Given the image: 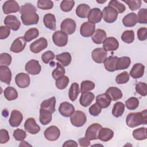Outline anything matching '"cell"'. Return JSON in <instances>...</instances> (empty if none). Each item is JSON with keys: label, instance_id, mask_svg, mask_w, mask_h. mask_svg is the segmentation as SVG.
<instances>
[{"label": "cell", "instance_id": "1", "mask_svg": "<svg viewBox=\"0 0 147 147\" xmlns=\"http://www.w3.org/2000/svg\"><path fill=\"white\" fill-rule=\"evenodd\" d=\"M36 10V8L30 3H26L21 6L20 13L24 25H31L38 24L39 16L37 14Z\"/></svg>", "mask_w": 147, "mask_h": 147}, {"label": "cell", "instance_id": "2", "mask_svg": "<svg viewBox=\"0 0 147 147\" xmlns=\"http://www.w3.org/2000/svg\"><path fill=\"white\" fill-rule=\"evenodd\" d=\"M126 125L130 127H135L147 123V111L144 110L141 112L129 113L126 119Z\"/></svg>", "mask_w": 147, "mask_h": 147}, {"label": "cell", "instance_id": "3", "mask_svg": "<svg viewBox=\"0 0 147 147\" xmlns=\"http://www.w3.org/2000/svg\"><path fill=\"white\" fill-rule=\"evenodd\" d=\"M87 121V117L84 113L77 110L71 116L70 121L71 124L75 127L83 126Z\"/></svg>", "mask_w": 147, "mask_h": 147}, {"label": "cell", "instance_id": "4", "mask_svg": "<svg viewBox=\"0 0 147 147\" xmlns=\"http://www.w3.org/2000/svg\"><path fill=\"white\" fill-rule=\"evenodd\" d=\"M103 18L107 23H113L115 22L118 17V13L113 7L107 6L103 8L102 11Z\"/></svg>", "mask_w": 147, "mask_h": 147}, {"label": "cell", "instance_id": "5", "mask_svg": "<svg viewBox=\"0 0 147 147\" xmlns=\"http://www.w3.org/2000/svg\"><path fill=\"white\" fill-rule=\"evenodd\" d=\"M102 127V125L99 123H94L91 124L87 129L85 133V137L90 141L98 139L99 131Z\"/></svg>", "mask_w": 147, "mask_h": 147}, {"label": "cell", "instance_id": "6", "mask_svg": "<svg viewBox=\"0 0 147 147\" xmlns=\"http://www.w3.org/2000/svg\"><path fill=\"white\" fill-rule=\"evenodd\" d=\"M52 40L56 46L63 47L68 43V35L61 30H57L52 35Z\"/></svg>", "mask_w": 147, "mask_h": 147}, {"label": "cell", "instance_id": "7", "mask_svg": "<svg viewBox=\"0 0 147 147\" xmlns=\"http://www.w3.org/2000/svg\"><path fill=\"white\" fill-rule=\"evenodd\" d=\"M76 24L75 21L71 18H66L64 20L61 25V31L64 32L67 35L73 34L76 30Z\"/></svg>", "mask_w": 147, "mask_h": 147}, {"label": "cell", "instance_id": "8", "mask_svg": "<svg viewBox=\"0 0 147 147\" xmlns=\"http://www.w3.org/2000/svg\"><path fill=\"white\" fill-rule=\"evenodd\" d=\"M25 69L28 74L36 75L40 74L41 71V67L38 60L32 59L26 63Z\"/></svg>", "mask_w": 147, "mask_h": 147}, {"label": "cell", "instance_id": "9", "mask_svg": "<svg viewBox=\"0 0 147 147\" xmlns=\"http://www.w3.org/2000/svg\"><path fill=\"white\" fill-rule=\"evenodd\" d=\"M48 46V42L44 37H41L30 45V50L34 53H38Z\"/></svg>", "mask_w": 147, "mask_h": 147}, {"label": "cell", "instance_id": "10", "mask_svg": "<svg viewBox=\"0 0 147 147\" xmlns=\"http://www.w3.org/2000/svg\"><path fill=\"white\" fill-rule=\"evenodd\" d=\"M45 138L50 141H55L58 140L60 136V129L56 126H51L46 129L44 132Z\"/></svg>", "mask_w": 147, "mask_h": 147}, {"label": "cell", "instance_id": "11", "mask_svg": "<svg viewBox=\"0 0 147 147\" xmlns=\"http://www.w3.org/2000/svg\"><path fill=\"white\" fill-rule=\"evenodd\" d=\"M20 8L18 2L14 0H9L3 4L2 10L5 14L20 11Z\"/></svg>", "mask_w": 147, "mask_h": 147}, {"label": "cell", "instance_id": "12", "mask_svg": "<svg viewBox=\"0 0 147 147\" xmlns=\"http://www.w3.org/2000/svg\"><path fill=\"white\" fill-rule=\"evenodd\" d=\"M24 129L28 133L31 134H37L40 131V127L37 124L34 118H28L25 122Z\"/></svg>", "mask_w": 147, "mask_h": 147}, {"label": "cell", "instance_id": "13", "mask_svg": "<svg viewBox=\"0 0 147 147\" xmlns=\"http://www.w3.org/2000/svg\"><path fill=\"white\" fill-rule=\"evenodd\" d=\"M92 60L96 63H103L107 58V51L102 48L94 49L91 53Z\"/></svg>", "mask_w": 147, "mask_h": 147}, {"label": "cell", "instance_id": "14", "mask_svg": "<svg viewBox=\"0 0 147 147\" xmlns=\"http://www.w3.org/2000/svg\"><path fill=\"white\" fill-rule=\"evenodd\" d=\"M15 82L18 87L21 88H26L30 84V77L28 74L19 73L15 77Z\"/></svg>", "mask_w": 147, "mask_h": 147}, {"label": "cell", "instance_id": "15", "mask_svg": "<svg viewBox=\"0 0 147 147\" xmlns=\"http://www.w3.org/2000/svg\"><path fill=\"white\" fill-rule=\"evenodd\" d=\"M75 110L74 106L67 102L61 103L59 107V113L64 117H71L75 111Z\"/></svg>", "mask_w": 147, "mask_h": 147}, {"label": "cell", "instance_id": "16", "mask_svg": "<svg viewBox=\"0 0 147 147\" xmlns=\"http://www.w3.org/2000/svg\"><path fill=\"white\" fill-rule=\"evenodd\" d=\"M95 30V25L90 22L83 23L80 28V34L84 37H91Z\"/></svg>", "mask_w": 147, "mask_h": 147}, {"label": "cell", "instance_id": "17", "mask_svg": "<svg viewBox=\"0 0 147 147\" xmlns=\"http://www.w3.org/2000/svg\"><path fill=\"white\" fill-rule=\"evenodd\" d=\"M26 44V41L24 37H19L13 42L10 50L11 52L14 53H20L25 49Z\"/></svg>", "mask_w": 147, "mask_h": 147}, {"label": "cell", "instance_id": "18", "mask_svg": "<svg viewBox=\"0 0 147 147\" xmlns=\"http://www.w3.org/2000/svg\"><path fill=\"white\" fill-rule=\"evenodd\" d=\"M4 24L13 31L18 30L21 26V22L17 17L14 15L7 16L5 18Z\"/></svg>", "mask_w": 147, "mask_h": 147}, {"label": "cell", "instance_id": "19", "mask_svg": "<svg viewBox=\"0 0 147 147\" xmlns=\"http://www.w3.org/2000/svg\"><path fill=\"white\" fill-rule=\"evenodd\" d=\"M23 119L22 114L18 110H13L11 112L9 122L11 127H18L20 125Z\"/></svg>", "mask_w": 147, "mask_h": 147}, {"label": "cell", "instance_id": "20", "mask_svg": "<svg viewBox=\"0 0 147 147\" xmlns=\"http://www.w3.org/2000/svg\"><path fill=\"white\" fill-rule=\"evenodd\" d=\"M102 17L103 14L100 9L98 7H94L91 9L87 18L88 22L95 24L100 22Z\"/></svg>", "mask_w": 147, "mask_h": 147}, {"label": "cell", "instance_id": "21", "mask_svg": "<svg viewBox=\"0 0 147 147\" xmlns=\"http://www.w3.org/2000/svg\"><path fill=\"white\" fill-rule=\"evenodd\" d=\"M103 47L106 51H114L118 48L119 42L115 37H110L103 41Z\"/></svg>", "mask_w": 147, "mask_h": 147}, {"label": "cell", "instance_id": "22", "mask_svg": "<svg viewBox=\"0 0 147 147\" xmlns=\"http://www.w3.org/2000/svg\"><path fill=\"white\" fill-rule=\"evenodd\" d=\"M95 98L94 94L91 92L84 91L82 92L79 99L80 104L84 107L90 106Z\"/></svg>", "mask_w": 147, "mask_h": 147}, {"label": "cell", "instance_id": "23", "mask_svg": "<svg viewBox=\"0 0 147 147\" xmlns=\"http://www.w3.org/2000/svg\"><path fill=\"white\" fill-rule=\"evenodd\" d=\"M145 66L141 63H136L131 69L129 75L133 79H138L141 78L144 74Z\"/></svg>", "mask_w": 147, "mask_h": 147}, {"label": "cell", "instance_id": "24", "mask_svg": "<svg viewBox=\"0 0 147 147\" xmlns=\"http://www.w3.org/2000/svg\"><path fill=\"white\" fill-rule=\"evenodd\" d=\"M0 80L7 84H10L11 80V72L6 66H0Z\"/></svg>", "mask_w": 147, "mask_h": 147}, {"label": "cell", "instance_id": "25", "mask_svg": "<svg viewBox=\"0 0 147 147\" xmlns=\"http://www.w3.org/2000/svg\"><path fill=\"white\" fill-rule=\"evenodd\" d=\"M43 22L45 26L51 30H55L56 28V18L53 14H46L44 16Z\"/></svg>", "mask_w": 147, "mask_h": 147}, {"label": "cell", "instance_id": "26", "mask_svg": "<svg viewBox=\"0 0 147 147\" xmlns=\"http://www.w3.org/2000/svg\"><path fill=\"white\" fill-rule=\"evenodd\" d=\"M106 38L107 34L106 32L100 29H97L95 30L94 34L91 36L92 41L96 44H100L103 43Z\"/></svg>", "mask_w": 147, "mask_h": 147}, {"label": "cell", "instance_id": "27", "mask_svg": "<svg viewBox=\"0 0 147 147\" xmlns=\"http://www.w3.org/2000/svg\"><path fill=\"white\" fill-rule=\"evenodd\" d=\"M56 102V100L55 96L44 100L40 105V109L49 111L52 114H53L55 111Z\"/></svg>", "mask_w": 147, "mask_h": 147}, {"label": "cell", "instance_id": "28", "mask_svg": "<svg viewBox=\"0 0 147 147\" xmlns=\"http://www.w3.org/2000/svg\"><path fill=\"white\" fill-rule=\"evenodd\" d=\"M114 136V131L107 127H102L99 131L98 139L103 142H107L112 139Z\"/></svg>", "mask_w": 147, "mask_h": 147}, {"label": "cell", "instance_id": "29", "mask_svg": "<svg viewBox=\"0 0 147 147\" xmlns=\"http://www.w3.org/2000/svg\"><path fill=\"white\" fill-rule=\"evenodd\" d=\"M111 99L106 93L99 94L96 97V103H98L102 109L108 107L111 104Z\"/></svg>", "mask_w": 147, "mask_h": 147}, {"label": "cell", "instance_id": "30", "mask_svg": "<svg viewBox=\"0 0 147 147\" xmlns=\"http://www.w3.org/2000/svg\"><path fill=\"white\" fill-rule=\"evenodd\" d=\"M123 25L126 27H133L137 23V14L134 13H130L126 15L122 19Z\"/></svg>", "mask_w": 147, "mask_h": 147}, {"label": "cell", "instance_id": "31", "mask_svg": "<svg viewBox=\"0 0 147 147\" xmlns=\"http://www.w3.org/2000/svg\"><path fill=\"white\" fill-rule=\"evenodd\" d=\"M111 98V100L117 101L122 97V92L121 90L116 87H110L106 91V92Z\"/></svg>", "mask_w": 147, "mask_h": 147}, {"label": "cell", "instance_id": "32", "mask_svg": "<svg viewBox=\"0 0 147 147\" xmlns=\"http://www.w3.org/2000/svg\"><path fill=\"white\" fill-rule=\"evenodd\" d=\"M118 58L117 56H113L107 57L103 63L105 68L109 72H114L116 71V63Z\"/></svg>", "mask_w": 147, "mask_h": 147}, {"label": "cell", "instance_id": "33", "mask_svg": "<svg viewBox=\"0 0 147 147\" xmlns=\"http://www.w3.org/2000/svg\"><path fill=\"white\" fill-rule=\"evenodd\" d=\"M91 10L90 6L85 3L79 5L76 9V14L77 16L82 18L88 17L89 13Z\"/></svg>", "mask_w": 147, "mask_h": 147}, {"label": "cell", "instance_id": "34", "mask_svg": "<svg viewBox=\"0 0 147 147\" xmlns=\"http://www.w3.org/2000/svg\"><path fill=\"white\" fill-rule=\"evenodd\" d=\"M56 59L63 66H68L71 62L72 57L69 52H63L56 56Z\"/></svg>", "mask_w": 147, "mask_h": 147}, {"label": "cell", "instance_id": "35", "mask_svg": "<svg viewBox=\"0 0 147 147\" xmlns=\"http://www.w3.org/2000/svg\"><path fill=\"white\" fill-rule=\"evenodd\" d=\"M52 113L49 111L44 109H40V122L42 125H47L49 124L52 121Z\"/></svg>", "mask_w": 147, "mask_h": 147}, {"label": "cell", "instance_id": "36", "mask_svg": "<svg viewBox=\"0 0 147 147\" xmlns=\"http://www.w3.org/2000/svg\"><path fill=\"white\" fill-rule=\"evenodd\" d=\"M130 58L127 56H123L118 58L116 63V70H122L127 69L130 65Z\"/></svg>", "mask_w": 147, "mask_h": 147}, {"label": "cell", "instance_id": "37", "mask_svg": "<svg viewBox=\"0 0 147 147\" xmlns=\"http://www.w3.org/2000/svg\"><path fill=\"white\" fill-rule=\"evenodd\" d=\"M125 105L121 102H116L112 109V114L114 117L118 118L121 117L125 111Z\"/></svg>", "mask_w": 147, "mask_h": 147}, {"label": "cell", "instance_id": "38", "mask_svg": "<svg viewBox=\"0 0 147 147\" xmlns=\"http://www.w3.org/2000/svg\"><path fill=\"white\" fill-rule=\"evenodd\" d=\"M3 94L5 98L9 101L15 100L18 97V92L17 90L11 86H9L5 89Z\"/></svg>", "mask_w": 147, "mask_h": 147}, {"label": "cell", "instance_id": "39", "mask_svg": "<svg viewBox=\"0 0 147 147\" xmlns=\"http://www.w3.org/2000/svg\"><path fill=\"white\" fill-rule=\"evenodd\" d=\"M133 136L136 140L141 141L146 140L147 138L146 128L142 127L134 130L133 131Z\"/></svg>", "mask_w": 147, "mask_h": 147}, {"label": "cell", "instance_id": "40", "mask_svg": "<svg viewBox=\"0 0 147 147\" xmlns=\"http://www.w3.org/2000/svg\"><path fill=\"white\" fill-rule=\"evenodd\" d=\"M79 86L77 83H74L71 84L69 91H68V96L71 100L75 101L77 98L78 95L79 94Z\"/></svg>", "mask_w": 147, "mask_h": 147}, {"label": "cell", "instance_id": "41", "mask_svg": "<svg viewBox=\"0 0 147 147\" xmlns=\"http://www.w3.org/2000/svg\"><path fill=\"white\" fill-rule=\"evenodd\" d=\"M39 35V31L36 28H32L28 29L25 33L24 38L26 42H30L32 40L37 38Z\"/></svg>", "mask_w": 147, "mask_h": 147}, {"label": "cell", "instance_id": "42", "mask_svg": "<svg viewBox=\"0 0 147 147\" xmlns=\"http://www.w3.org/2000/svg\"><path fill=\"white\" fill-rule=\"evenodd\" d=\"M121 40L125 43L131 44L134 40V33L132 30H127L121 35Z\"/></svg>", "mask_w": 147, "mask_h": 147}, {"label": "cell", "instance_id": "43", "mask_svg": "<svg viewBox=\"0 0 147 147\" xmlns=\"http://www.w3.org/2000/svg\"><path fill=\"white\" fill-rule=\"evenodd\" d=\"M108 6L115 9L118 13H122L126 10L125 6L122 3L117 0H112L110 1Z\"/></svg>", "mask_w": 147, "mask_h": 147}, {"label": "cell", "instance_id": "44", "mask_svg": "<svg viewBox=\"0 0 147 147\" xmlns=\"http://www.w3.org/2000/svg\"><path fill=\"white\" fill-rule=\"evenodd\" d=\"M65 72L64 66L60 64V63H56V68L55 69L52 73V77L54 79L56 80L58 78L64 75Z\"/></svg>", "mask_w": 147, "mask_h": 147}, {"label": "cell", "instance_id": "45", "mask_svg": "<svg viewBox=\"0 0 147 147\" xmlns=\"http://www.w3.org/2000/svg\"><path fill=\"white\" fill-rule=\"evenodd\" d=\"M69 82V78L67 76H63L56 80V86L59 90L65 88Z\"/></svg>", "mask_w": 147, "mask_h": 147}, {"label": "cell", "instance_id": "46", "mask_svg": "<svg viewBox=\"0 0 147 147\" xmlns=\"http://www.w3.org/2000/svg\"><path fill=\"white\" fill-rule=\"evenodd\" d=\"M125 106L127 109L130 110H134L138 107L139 100L136 97L129 98L125 101Z\"/></svg>", "mask_w": 147, "mask_h": 147}, {"label": "cell", "instance_id": "47", "mask_svg": "<svg viewBox=\"0 0 147 147\" xmlns=\"http://www.w3.org/2000/svg\"><path fill=\"white\" fill-rule=\"evenodd\" d=\"M75 5V1L73 0H63L60 3V9L64 12H68L72 10Z\"/></svg>", "mask_w": 147, "mask_h": 147}, {"label": "cell", "instance_id": "48", "mask_svg": "<svg viewBox=\"0 0 147 147\" xmlns=\"http://www.w3.org/2000/svg\"><path fill=\"white\" fill-rule=\"evenodd\" d=\"M130 75L126 71H123L121 74H118L115 78V82L117 84H122L127 83L129 80Z\"/></svg>", "mask_w": 147, "mask_h": 147}, {"label": "cell", "instance_id": "49", "mask_svg": "<svg viewBox=\"0 0 147 147\" xmlns=\"http://www.w3.org/2000/svg\"><path fill=\"white\" fill-rule=\"evenodd\" d=\"M136 92L142 96L147 95V84L142 82L137 83L135 87Z\"/></svg>", "mask_w": 147, "mask_h": 147}, {"label": "cell", "instance_id": "50", "mask_svg": "<svg viewBox=\"0 0 147 147\" xmlns=\"http://www.w3.org/2000/svg\"><path fill=\"white\" fill-rule=\"evenodd\" d=\"M95 86V83L91 80L82 81L80 85V92L91 91L94 89Z\"/></svg>", "mask_w": 147, "mask_h": 147}, {"label": "cell", "instance_id": "51", "mask_svg": "<svg viewBox=\"0 0 147 147\" xmlns=\"http://www.w3.org/2000/svg\"><path fill=\"white\" fill-rule=\"evenodd\" d=\"M53 6V3L50 0H38L37 1V7L42 10H49Z\"/></svg>", "mask_w": 147, "mask_h": 147}, {"label": "cell", "instance_id": "52", "mask_svg": "<svg viewBox=\"0 0 147 147\" xmlns=\"http://www.w3.org/2000/svg\"><path fill=\"white\" fill-rule=\"evenodd\" d=\"M11 56L7 53H2L0 55V66L8 67L11 63Z\"/></svg>", "mask_w": 147, "mask_h": 147}, {"label": "cell", "instance_id": "53", "mask_svg": "<svg viewBox=\"0 0 147 147\" xmlns=\"http://www.w3.org/2000/svg\"><path fill=\"white\" fill-rule=\"evenodd\" d=\"M137 22L146 24L147 23V10L146 8L140 9L137 15Z\"/></svg>", "mask_w": 147, "mask_h": 147}, {"label": "cell", "instance_id": "54", "mask_svg": "<svg viewBox=\"0 0 147 147\" xmlns=\"http://www.w3.org/2000/svg\"><path fill=\"white\" fill-rule=\"evenodd\" d=\"M123 1L128 5L130 9L132 11L140 9L141 6L142 2L140 0H127Z\"/></svg>", "mask_w": 147, "mask_h": 147}, {"label": "cell", "instance_id": "55", "mask_svg": "<svg viewBox=\"0 0 147 147\" xmlns=\"http://www.w3.org/2000/svg\"><path fill=\"white\" fill-rule=\"evenodd\" d=\"M13 137L16 141H22L26 137V132L21 129H17L13 132Z\"/></svg>", "mask_w": 147, "mask_h": 147}, {"label": "cell", "instance_id": "56", "mask_svg": "<svg viewBox=\"0 0 147 147\" xmlns=\"http://www.w3.org/2000/svg\"><path fill=\"white\" fill-rule=\"evenodd\" d=\"M55 57V56L54 53L51 51L45 52L41 56V59L42 61L45 64L49 63V61L53 60Z\"/></svg>", "mask_w": 147, "mask_h": 147}, {"label": "cell", "instance_id": "57", "mask_svg": "<svg viewBox=\"0 0 147 147\" xmlns=\"http://www.w3.org/2000/svg\"><path fill=\"white\" fill-rule=\"evenodd\" d=\"M90 114L96 117L98 116L102 111V107L96 103L93 104L88 109Z\"/></svg>", "mask_w": 147, "mask_h": 147}, {"label": "cell", "instance_id": "58", "mask_svg": "<svg viewBox=\"0 0 147 147\" xmlns=\"http://www.w3.org/2000/svg\"><path fill=\"white\" fill-rule=\"evenodd\" d=\"M10 33V28L7 26L0 27V39L3 40L9 37Z\"/></svg>", "mask_w": 147, "mask_h": 147}, {"label": "cell", "instance_id": "59", "mask_svg": "<svg viewBox=\"0 0 147 147\" xmlns=\"http://www.w3.org/2000/svg\"><path fill=\"white\" fill-rule=\"evenodd\" d=\"M137 37L140 41H145L147 39V28L142 27L137 30Z\"/></svg>", "mask_w": 147, "mask_h": 147}, {"label": "cell", "instance_id": "60", "mask_svg": "<svg viewBox=\"0 0 147 147\" xmlns=\"http://www.w3.org/2000/svg\"><path fill=\"white\" fill-rule=\"evenodd\" d=\"M10 139V137L9 135L8 131L5 129H1L0 130V143L1 144H5L9 141Z\"/></svg>", "mask_w": 147, "mask_h": 147}, {"label": "cell", "instance_id": "61", "mask_svg": "<svg viewBox=\"0 0 147 147\" xmlns=\"http://www.w3.org/2000/svg\"><path fill=\"white\" fill-rule=\"evenodd\" d=\"M78 142L80 146L82 147H87L90 145V141L86 137H82L79 139Z\"/></svg>", "mask_w": 147, "mask_h": 147}, {"label": "cell", "instance_id": "62", "mask_svg": "<svg viewBox=\"0 0 147 147\" xmlns=\"http://www.w3.org/2000/svg\"><path fill=\"white\" fill-rule=\"evenodd\" d=\"M78 146V143L75 141H74L72 140L66 141L63 144V147H64V146H74V147L75 146V147H76Z\"/></svg>", "mask_w": 147, "mask_h": 147}]
</instances>
